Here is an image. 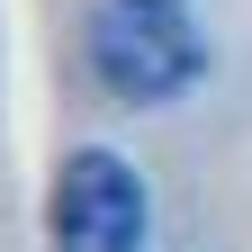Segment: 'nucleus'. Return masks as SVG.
Segmentation results:
<instances>
[{
	"mask_svg": "<svg viewBox=\"0 0 252 252\" xmlns=\"http://www.w3.org/2000/svg\"><path fill=\"white\" fill-rule=\"evenodd\" d=\"M90 72H99L117 99H180L189 81L207 72V45L189 36L180 9H144V0H108L99 18H90Z\"/></svg>",
	"mask_w": 252,
	"mask_h": 252,
	"instance_id": "f257e3e1",
	"label": "nucleus"
},
{
	"mask_svg": "<svg viewBox=\"0 0 252 252\" xmlns=\"http://www.w3.org/2000/svg\"><path fill=\"white\" fill-rule=\"evenodd\" d=\"M144 243V180L117 153H72L54 171V252H135Z\"/></svg>",
	"mask_w": 252,
	"mask_h": 252,
	"instance_id": "f03ea898",
	"label": "nucleus"
},
{
	"mask_svg": "<svg viewBox=\"0 0 252 252\" xmlns=\"http://www.w3.org/2000/svg\"><path fill=\"white\" fill-rule=\"evenodd\" d=\"M144 9H180V0H144Z\"/></svg>",
	"mask_w": 252,
	"mask_h": 252,
	"instance_id": "7ed1b4c3",
	"label": "nucleus"
}]
</instances>
